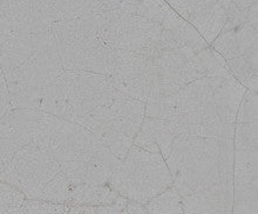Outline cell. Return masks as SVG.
Here are the masks:
<instances>
[{"mask_svg": "<svg viewBox=\"0 0 258 214\" xmlns=\"http://www.w3.org/2000/svg\"><path fill=\"white\" fill-rule=\"evenodd\" d=\"M156 73L154 57L146 58L131 51H115V63L109 77L117 91L146 104Z\"/></svg>", "mask_w": 258, "mask_h": 214, "instance_id": "cell-5", "label": "cell"}, {"mask_svg": "<svg viewBox=\"0 0 258 214\" xmlns=\"http://www.w3.org/2000/svg\"><path fill=\"white\" fill-rule=\"evenodd\" d=\"M133 145L136 147H140L145 151L153 152V153H160L159 146L156 144L155 134H154L153 130V123L149 117L143 118L141 126H140L138 133H136Z\"/></svg>", "mask_w": 258, "mask_h": 214, "instance_id": "cell-10", "label": "cell"}, {"mask_svg": "<svg viewBox=\"0 0 258 214\" xmlns=\"http://www.w3.org/2000/svg\"><path fill=\"white\" fill-rule=\"evenodd\" d=\"M24 214H62L68 205L54 204L41 199H26L23 205Z\"/></svg>", "mask_w": 258, "mask_h": 214, "instance_id": "cell-11", "label": "cell"}, {"mask_svg": "<svg viewBox=\"0 0 258 214\" xmlns=\"http://www.w3.org/2000/svg\"><path fill=\"white\" fill-rule=\"evenodd\" d=\"M47 152L74 186L107 185L120 165V159L87 128L55 116Z\"/></svg>", "mask_w": 258, "mask_h": 214, "instance_id": "cell-1", "label": "cell"}, {"mask_svg": "<svg viewBox=\"0 0 258 214\" xmlns=\"http://www.w3.org/2000/svg\"><path fill=\"white\" fill-rule=\"evenodd\" d=\"M11 110L10 106V93L7 84L4 77L3 70L0 69V119Z\"/></svg>", "mask_w": 258, "mask_h": 214, "instance_id": "cell-13", "label": "cell"}, {"mask_svg": "<svg viewBox=\"0 0 258 214\" xmlns=\"http://www.w3.org/2000/svg\"><path fill=\"white\" fill-rule=\"evenodd\" d=\"M145 206L148 214H184L181 195L173 185Z\"/></svg>", "mask_w": 258, "mask_h": 214, "instance_id": "cell-9", "label": "cell"}, {"mask_svg": "<svg viewBox=\"0 0 258 214\" xmlns=\"http://www.w3.org/2000/svg\"><path fill=\"white\" fill-rule=\"evenodd\" d=\"M0 214H24L23 205H0Z\"/></svg>", "mask_w": 258, "mask_h": 214, "instance_id": "cell-17", "label": "cell"}, {"mask_svg": "<svg viewBox=\"0 0 258 214\" xmlns=\"http://www.w3.org/2000/svg\"><path fill=\"white\" fill-rule=\"evenodd\" d=\"M126 213L127 214H148L147 213L146 206L140 204V202L128 200L126 205Z\"/></svg>", "mask_w": 258, "mask_h": 214, "instance_id": "cell-16", "label": "cell"}, {"mask_svg": "<svg viewBox=\"0 0 258 214\" xmlns=\"http://www.w3.org/2000/svg\"><path fill=\"white\" fill-rule=\"evenodd\" d=\"M67 214H96V207L85 205H70L67 208Z\"/></svg>", "mask_w": 258, "mask_h": 214, "instance_id": "cell-15", "label": "cell"}, {"mask_svg": "<svg viewBox=\"0 0 258 214\" xmlns=\"http://www.w3.org/2000/svg\"><path fill=\"white\" fill-rule=\"evenodd\" d=\"M26 195L13 185L0 181V205H24Z\"/></svg>", "mask_w": 258, "mask_h": 214, "instance_id": "cell-12", "label": "cell"}, {"mask_svg": "<svg viewBox=\"0 0 258 214\" xmlns=\"http://www.w3.org/2000/svg\"><path fill=\"white\" fill-rule=\"evenodd\" d=\"M171 184L173 177L161 153L133 145L107 185L128 200L146 205Z\"/></svg>", "mask_w": 258, "mask_h": 214, "instance_id": "cell-3", "label": "cell"}, {"mask_svg": "<svg viewBox=\"0 0 258 214\" xmlns=\"http://www.w3.org/2000/svg\"><path fill=\"white\" fill-rule=\"evenodd\" d=\"M62 214H67V209H66V211H64Z\"/></svg>", "mask_w": 258, "mask_h": 214, "instance_id": "cell-19", "label": "cell"}, {"mask_svg": "<svg viewBox=\"0 0 258 214\" xmlns=\"http://www.w3.org/2000/svg\"><path fill=\"white\" fill-rule=\"evenodd\" d=\"M74 190L75 186L71 183L66 174L62 171H59L55 177L46 185L39 199L54 204L68 205L73 197Z\"/></svg>", "mask_w": 258, "mask_h": 214, "instance_id": "cell-8", "label": "cell"}, {"mask_svg": "<svg viewBox=\"0 0 258 214\" xmlns=\"http://www.w3.org/2000/svg\"><path fill=\"white\" fill-rule=\"evenodd\" d=\"M231 214H257V148L234 149Z\"/></svg>", "mask_w": 258, "mask_h": 214, "instance_id": "cell-6", "label": "cell"}, {"mask_svg": "<svg viewBox=\"0 0 258 214\" xmlns=\"http://www.w3.org/2000/svg\"><path fill=\"white\" fill-rule=\"evenodd\" d=\"M128 199L122 197L116 204L106 205V206H96V214H127L126 205Z\"/></svg>", "mask_w": 258, "mask_h": 214, "instance_id": "cell-14", "label": "cell"}, {"mask_svg": "<svg viewBox=\"0 0 258 214\" xmlns=\"http://www.w3.org/2000/svg\"><path fill=\"white\" fill-rule=\"evenodd\" d=\"M61 171L47 151L28 142L14 153L0 173V181L11 184L23 192L26 199H39L42 190Z\"/></svg>", "mask_w": 258, "mask_h": 214, "instance_id": "cell-4", "label": "cell"}, {"mask_svg": "<svg viewBox=\"0 0 258 214\" xmlns=\"http://www.w3.org/2000/svg\"><path fill=\"white\" fill-rule=\"evenodd\" d=\"M9 5H10V0H0V16L9 10Z\"/></svg>", "mask_w": 258, "mask_h": 214, "instance_id": "cell-18", "label": "cell"}, {"mask_svg": "<svg viewBox=\"0 0 258 214\" xmlns=\"http://www.w3.org/2000/svg\"><path fill=\"white\" fill-rule=\"evenodd\" d=\"M119 94L112 78L106 74L63 71L46 88L39 110L86 128Z\"/></svg>", "mask_w": 258, "mask_h": 214, "instance_id": "cell-2", "label": "cell"}, {"mask_svg": "<svg viewBox=\"0 0 258 214\" xmlns=\"http://www.w3.org/2000/svg\"><path fill=\"white\" fill-rule=\"evenodd\" d=\"M122 195L114 191L108 185L98 186H75L74 194L68 202L70 205L106 206L116 204Z\"/></svg>", "mask_w": 258, "mask_h": 214, "instance_id": "cell-7", "label": "cell"}]
</instances>
